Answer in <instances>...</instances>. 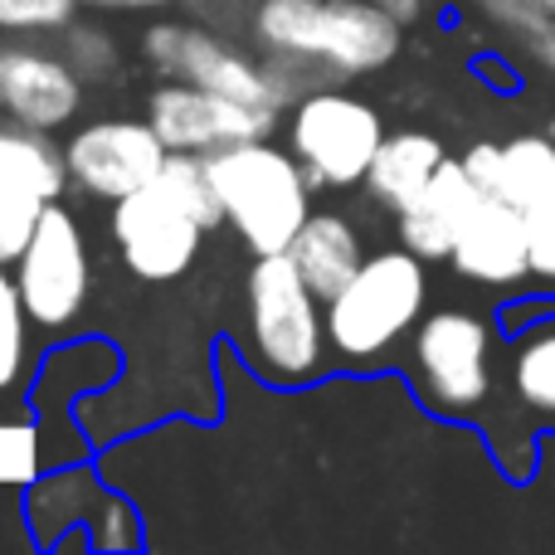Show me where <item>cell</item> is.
I'll return each mask as SVG.
<instances>
[{
    "label": "cell",
    "instance_id": "cell-1",
    "mask_svg": "<svg viewBox=\"0 0 555 555\" xmlns=\"http://www.w3.org/2000/svg\"><path fill=\"white\" fill-rule=\"evenodd\" d=\"M205 162H210L224 220L254 249V259L259 254H287V244L297 240V230L312 215V205H307L312 181H307L302 162L283 146H273L269 137L220 146Z\"/></svg>",
    "mask_w": 555,
    "mask_h": 555
},
{
    "label": "cell",
    "instance_id": "cell-2",
    "mask_svg": "<svg viewBox=\"0 0 555 555\" xmlns=\"http://www.w3.org/2000/svg\"><path fill=\"white\" fill-rule=\"evenodd\" d=\"M429 297V278H424V259L414 249H385L371 254L351 283L336 297H326V336L341 361H375L385 356L424 312Z\"/></svg>",
    "mask_w": 555,
    "mask_h": 555
},
{
    "label": "cell",
    "instance_id": "cell-3",
    "mask_svg": "<svg viewBox=\"0 0 555 555\" xmlns=\"http://www.w3.org/2000/svg\"><path fill=\"white\" fill-rule=\"evenodd\" d=\"M322 297L293 263V254H259L249 269V341L259 371L273 380H312L326 365V312Z\"/></svg>",
    "mask_w": 555,
    "mask_h": 555
},
{
    "label": "cell",
    "instance_id": "cell-4",
    "mask_svg": "<svg viewBox=\"0 0 555 555\" xmlns=\"http://www.w3.org/2000/svg\"><path fill=\"white\" fill-rule=\"evenodd\" d=\"M287 142L312 185H356L365 181L375 152H380L385 122L361 98L341 93V88H317L293 103Z\"/></svg>",
    "mask_w": 555,
    "mask_h": 555
},
{
    "label": "cell",
    "instance_id": "cell-5",
    "mask_svg": "<svg viewBox=\"0 0 555 555\" xmlns=\"http://www.w3.org/2000/svg\"><path fill=\"white\" fill-rule=\"evenodd\" d=\"M142 49H146L156 74L176 78V83L210 88V93H224L244 107H259V113H269V117H278L287 107L283 88H278L273 74H269V64L249 59L244 49H234L230 39L210 35L205 25L162 20V25L146 29Z\"/></svg>",
    "mask_w": 555,
    "mask_h": 555
},
{
    "label": "cell",
    "instance_id": "cell-6",
    "mask_svg": "<svg viewBox=\"0 0 555 555\" xmlns=\"http://www.w3.org/2000/svg\"><path fill=\"white\" fill-rule=\"evenodd\" d=\"M414 375L424 400L439 414L482 410L492 390V336L488 322L459 307L424 317L414 332Z\"/></svg>",
    "mask_w": 555,
    "mask_h": 555
},
{
    "label": "cell",
    "instance_id": "cell-7",
    "mask_svg": "<svg viewBox=\"0 0 555 555\" xmlns=\"http://www.w3.org/2000/svg\"><path fill=\"white\" fill-rule=\"evenodd\" d=\"M15 283L25 297V312L35 326H68L88 302L93 287V263H88V240L78 230V220L64 205L49 201L39 215L29 244L15 259Z\"/></svg>",
    "mask_w": 555,
    "mask_h": 555
},
{
    "label": "cell",
    "instance_id": "cell-8",
    "mask_svg": "<svg viewBox=\"0 0 555 555\" xmlns=\"http://www.w3.org/2000/svg\"><path fill=\"white\" fill-rule=\"evenodd\" d=\"M68 156L44 127L0 117V263H15L49 201L64 195Z\"/></svg>",
    "mask_w": 555,
    "mask_h": 555
},
{
    "label": "cell",
    "instance_id": "cell-9",
    "mask_svg": "<svg viewBox=\"0 0 555 555\" xmlns=\"http://www.w3.org/2000/svg\"><path fill=\"white\" fill-rule=\"evenodd\" d=\"M113 240L122 249V263L137 278L171 283L195 263L205 224L162 181H146L142 191L113 201Z\"/></svg>",
    "mask_w": 555,
    "mask_h": 555
},
{
    "label": "cell",
    "instance_id": "cell-10",
    "mask_svg": "<svg viewBox=\"0 0 555 555\" xmlns=\"http://www.w3.org/2000/svg\"><path fill=\"white\" fill-rule=\"evenodd\" d=\"M68 176L74 185H83L98 201H122V195L142 191L146 181H156L171 156V146L162 142L152 122L137 117H98V122L78 127L64 146Z\"/></svg>",
    "mask_w": 555,
    "mask_h": 555
},
{
    "label": "cell",
    "instance_id": "cell-11",
    "mask_svg": "<svg viewBox=\"0 0 555 555\" xmlns=\"http://www.w3.org/2000/svg\"><path fill=\"white\" fill-rule=\"evenodd\" d=\"M146 122L162 132V142L171 152H220V146L234 142H254V137H269V127L278 117L259 113V107H244L224 93H210V88L195 83H166L152 93L146 103Z\"/></svg>",
    "mask_w": 555,
    "mask_h": 555
},
{
    "label": "cell",
    "instance_id": "cell-12",
    "mask_svg": "<svg viewBox=\"0 0 555 555\" xmlns=\"http://www.w3.org/2000/svg\"><path fill=\"white\" fill-rule=\"evenodd\" d=\"M453 269L482 287H512L531 278V234L527 210L502 195H478L459 240H453Z\"/></svg>",
    "mask_w": 555,
    "mask_h": 555
},
{
    "label": "cell",
    "instance_id": "cell-13",
    "mask_svg": "<svg viewBox=\"0 0 555 555\" xmlns=\"http://www.w3.org/2000/svg\"><path fill=\"white\" fill-rule=\"evenodd\" d=\"M78 107H83V78L68 68L64 54H39V49L5 44V64H0V113L54 132V127L74 122Z\"/></svg>",
    "mask_w": 555,
    "mask_h": 555
},
{
    "label": "cell",
    "instance_id": "cell-14",
    "mask_svg": "<svg viewBox=\"0 0 555 555\" xmlns=\"http://www.w3.org/2000/svg\"><path fill=\"white\" fill-rule=\"evenodd\" d=\"M400 20L375 0H326L322 20V64L336 78L375 74L400 54Z\"/></svg>",
    "mask_w": 555,
    "mask_h": 555
},
{
    "label": "cell",
    "instance_id": "cell-15",
    "mask_svg": "<svg viewBox=\"0 0 555 555\" xmlns=\"http://www.w3.org/2000/svg\"><path fill=\"white\" fill-rule=\"evenodd\" d=\"M478 195L482 191H478V181L468 176V166H463V162H443L439 176L424 185L420 201H414L410 210H400V244L420 254L424 263H429V259H449L453 240H459L468 210L478 205Z\"/></svg>",
    "mask_w": 555,
    "mask_h": 555
},
{
    "label": "cell",
    "instance_id": "cell-16",
    "mask_svg": "<svg viewBox=\"0 0 555 555\" xmlns=\"http://www.w3.org/2000/svg\"><path fill=\"white\" fill-rule=\"evenodd\" d=\"M443 162H449V156H443L439 137H429V132H385L380 152H375L371 171H365V191L400 215L420 201L424 185L439 176Z\"/></svg>",
    "mask_w": 555,
    "mask_h": 555
},
{
    "label": "cell",
    "instance_id": "cell-17",
    "mask_svg": "<svg viewBox=\"0 0 555 555\" xmlns=\"http://www.w3.org/2000/svg\"><path fill=\"white\" fill-rule=\"evenodd\" d=\"M287 254H293V263L302 269V278L312 283V293L322 302L341 293L351 283V273L365 263L361 234H356V224L346 215H307V224L287 244Z\"/></svg>",
    "mask_w": 555,
    "mask_h": 555
},
{
    "label": "cell",
    "instance_id": "cell-18",
    "mask_svg": "<svg viewBox=\"0 0 555 555\" xmlns=\"http://www.w3.org/2000/svg\"><path fill=\"white\" fill-rule=\"evenodd\" d=\"M322 20L326 0H259L254 5V35H259L263 54L322 59Z\"/></svg>",
    "mask_w": 555,
    "mask_h": 555
},
{
    "label": "cell",
    "instance_id": "cell-19",
    "mask_svg": "<svg viewBox=\"0 0 555 555\" xmlns=\"http://www.w3.org/2000/svg\"><path fill=\"white\" fill-rule=\"evenodd\" d=\"M555 191V142L551 137H517L502 146V201L537 205Z\"/></svg>",
    "mask_w": 555,
    "mask_h": 555
},
{
    "label": "cell",
    "instance_id": "cell-20",
    "mask_svg": "<svg viewBox=\"0 0 555 555\" xmlns=\"http://www.w3.org/2000/svg\"><path fill=\"white\" fill-rule=\"evenodd\" d=\"M512 385H517V400L527 410H537L541 420H555V322L531 326L517 341Z\"/></svg>",
    "mask_w": 555,
    "mask_h": 555
},
{
    "label": "cell",
    "instance_id": "cell-21",
    "mask_svg": "<svg viewBox=\"0 0 555 555\" xmlns=\"http://www.w3.org/2000/svg\"><path fill=\"white\" fill-rule=\"evenodd\" d=\"M482 5H488L492 25L517 39V49L531 64L555 74V10L537 5V0H482Z\"/></svg>",
    "mask_w": 555,
    "mask_h": 555
},
{
    "label": "cell",
    "instance_id": "cell-22",
    "mask_svg": "<svg viewBox=\"0 0 555 555\" xmlns=\"http://www.w3.org/2000/svg\"><path fill=\"white\" fill-rule=\"evenodd\" d=\"M25 351H29V312H25V297H20V283L0 263V395L20 385Z\"/></svg>",
    "mask_w": 555,
    "mask_h": 555
},
{
    "label": "cell",
    "instance_id": "cell-23",
    "mask_svg": "<svg viewBox=\"0 0 555 555\" xmlns=\"http://www.w3.org/2000/svg\"><path fill=\"white\" fill-rule=\"evenodd\" d=\"M103 498L88 473H59L29 498V517L35 521H88V507Z\"/></svg>",
    "mask_w": 555,
    "mask_h": 555
},
{
    "label": "cell",
    "instance_id": "cell-24",
    "mask_svg": "<svg viewBox=\"0 0 555 555\" xmlns=\"http://www.w3.org/2000/svg\"><path fill=\"white\" fill-rule=\"evenodd\" d=\"M64 59L83 83H103V78L117 68V44L103 35V29L64 25Z\"/></svg>",
    "mask_w": 555,
    "mask_h": 555
},
{
    "label": "cell",
    "instance_id": "cell-25",
    "mask_svg": "<svg viewBox=\"0 0 555 555\" xmlns=\"http://www.w3.org/2000/svg\"><path fill=\"white\" fill-rule=\"evenodd\" d=\"M78 5H88V0H0V29H10V35L64 29L74 25Z\"/></svg>",
    "mask_w": 555,
    "mask_h": 555
},
{
    "label": "cell",
    "instance_id": "cell-26",
    "mask_svg": "<svg viewBox=\"0 0 555 555\" xmlns=\"http://www.w3.org/2000/svg\"><path fill=\"white\" fill-rule=\"evenodd\" d=\"M527 234H531V278L555 283V191L546 201L527 205Z\"/></svg>",
    "mask_w": 555,
    "mask_h": 555
},
{
    "label": "cell",
    "instance_id": "cell-27",
    "mask_svg": "<svg viewBox=\"0 0 555 555\" xmlns=\"http://www.w3.org/2000/svg\"><path fill=\"white\" fill-rule=\"evenodd\" d=\"M88 521H93V546H107V551L137 546V521L117 498H98V512Z\"/></svg>",
    "mask_w": 555,
    "mask_h": 555
},
{
    "label": "cell",
    "instance_id": "cell-28",
    "mask_svg": "<svg viewBox=\"0 0 555 555\" xmlns=\"http://www.w3.org/2000/svg\"><path fill=\"white\" fill-rule=\"evenodd\" d=\"M463 166H468V176L478 181L482 195H498L502 191V146L498 142H478L463 152Z\"/></svg>",
    "mask_w": 555,
    "mask_h": 555
},
{
    "label": "cell",
    "instance_id": "cell-29",
    "mask_svg": "<svg viewBox=\"0 0 555 555\" xmlns=\"http://www.w3.org/2000/svg\"><path fill=\"white\" fill-rule=\"evenodd\" d=\"M380 10H390L400 25H410V20H420V10H424V0H375Z\"/></svg>",
    "mask_w": 555,
    "mask_h": 555
},
{
    "label": "cell",
    "instance_id": "cell-30",
    "mask_svg": "<svg viewBox=\"0 0 555 555\" xmlns=\"http://www.w3.org/2000/svg\"><path fill=\"white\" fill-rule=\"evenodd\" d=\"M88 5H98V10H162V5H171V0H88Z\"/></svg>",
    "mask_w": 555,
    "mask_h": 555
},
{
    "label": "cell",
    "instance_id": "cell-31",
    "mask_svg": "<svg viewBox=\"0 0 555 555\" xmlns=\"http://www.w3.org/2000/svg\"><path fill=\"white\" fill-rule=\"evenodd\" d=\"M537 5H546V10H555V0H537Z\"/></svg>",
    "mask_w": 555,
    "mask_h": 555
}]
</instances>
